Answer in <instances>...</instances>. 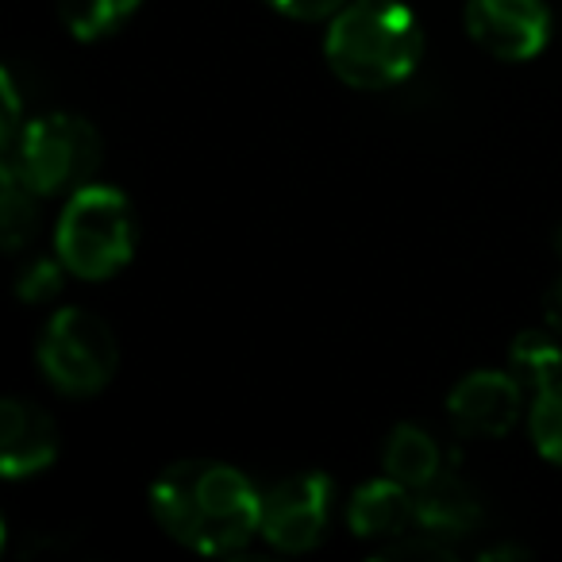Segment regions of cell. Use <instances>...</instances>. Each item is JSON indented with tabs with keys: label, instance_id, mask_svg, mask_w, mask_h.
<instances>
[{
	"label": "cell",
	"instance_id": "cell-1",
	"mask_svg": "<svg viewBox=\"0 0 562 562\" xmlns=\"http://www.w3.org/2000/svg\"><path fill=\"white\" fill-rule=\"evenodd\" d=\"M150 516L189 551L235 554L262 528V493L232 462L178 459L150 482Z\"/></svg>",
	"mask_w": 562,
	"mask_h": 562
},
{
	"label": "cell",
	"instance_id": "cell-2",
	"mask_svg": "<svg viewBox=\"0 0 562 562\" xmlns=\"http://www.w3.org/2000/svg\"><path fill=\"white\" fill-rule=\"evenodd\" d=\"M324 58L351 89H393L424 58V27L401 0H351L328 20Z\"/></svg>",
	"mask_w": 562,
	"mask_h": 562
},
{
	"label": "cell",
	"instance_id": "cell-3",
	"mask_svg": "<svg viewBox=\"0 0 562 562\" xmlns=\"http://www.w3.org/2000/svg\"><path fill=\"white\" fill-rule=\"evenodd\" d=\"M139 247V216L116 186L74 189L55 224V255L81 281H104L132 262Z\"/></svg>",
	"mask_w": 562,
	"mask_h": 562
},
{
	"label": "cell",
	"instance_id": "cell-4",
	"mask_svg": "<svg viewBox=\"0 0 562 562\" xmlns=\"http://www.w3.org/2000/svg\"><path fill=\"white\" fill-rule=\"evenodd\" d=\"M40 196L89 186L104 162L101 132L78 112H47L24 124L16 147L4 155Z\"/></svg>",
	"mask_w": 562,
	"mask_h": 562
},
{
	"label": "cell",
	"instance_id": "cell-5",
	"mask_svg": "<svg viewBox=\"0 0 562 562\" xmlns=\"http://www.w3.org/2000/svg\"><path fill=\"white\" fill-rule=\"evenodd\" d=\"M35 359H40L50 390L66 393V397H93L116 378L120 344L97 313L66 305L43 324Z\"/></svg>",
	"mask_w": 562,
	"mask_h": 562
},
{
	"label": "cell",
	"instance_id": "cell-6",
	"mask_svg": "<svg viewBox=\"0 0 562 562\" xmlns=\"http://www.w3.org/2000/svg\"><path fill=\"white\" fill-rule=\"evenodd\" d=\"M331 477L324 470L281 477L262 493V528L258 536L281 554H305L324 543L331 524Z\"/></svg>",
	"mask_w": 562,
	"mask_h": 562
},
{
	"label": "cell",
	"instance_id": "cell-7",
	"mask_svg": "<svg viewBox=\"0 0 562 562\" xmlns=\"http://www.w3.org/2000/svg\"><path fill=\"white\" fill-rule=\"evenodd\" d=\"M467 35L497 63H528L551 40L543 0H467Z\"/></svg>",
	"mask_w": 562,
	"mask_h": 562
},
{
	"label": "cell",
	"instance_id": "cell-8",
	"mask_svg": "<svg viewBox=\"0 0 562 562\" xmlns=\"http://www.w3.org/2000/svg\"><path fill=\"white\" fill-rule=\"evenodd\" d=\"M524 385L508 370H470L447 393V416L454 431L470 439H501L524 413Z\"/></svg>",
	"mask_w": 562,
	"mask_h": 562
},
{
	"label": "cell",
	"instance_id": "cell-9",
	"mask_svg": "<svg viewBox=\"0 0 562 562\" xmlns=\"http://www.w3.org/2000/svg\"><path fill=\"white\" fill-rule=\"evenodd\" d=\"M58 451H63V436L47 408L24 397H9L0 405V474L9 482L43 474L47 467H55Z\"/></svg>",
	"mask_w": 562,
	"mask_h": 562
},
{
	"label": "cell",
	"instance_id": "cell-10",
	"mask_svg": "<svg viewBox=\"0 0 562 562\" xmlns=\"http://www.w3.org/2000/svg\"><path fill=\"white\" fill-rule=\"evenodd\" d=\"M482 497L467 477L443 470L439 477H431L428 485L413 490V528L428 531V536L454 543L467 539L482 528Z\"/></svg>",
	"mask_w": 562,
	"mask_h": 562
},
{
	"label": "cell",
	"instance_id": "cell-11",
	"mask_svg": "<svg viewBox=\"0 0 562 562\" xmlns=\"http://www.w3.org/2000/svg\"><path fill=\"white\" fill-rule=\"evenodd\" d=\"M347 528L351 536L370 539V543L405 536L413 528V490L390 474L362 482L347 501Z\"/></svg>",
	"mask_w": 562,
	"mask_h": 562
},
{
	"label": "cell",
	"instance_id": "cell-12",
	"mask_svg": "<svg viewBox=\"0 0 562 562\" xmlns=\"http://www.w3.org/2000/svg\"><path fill=\"white\" fill-rule=\"evenodd\" d=\"M382 470L397 477L408 490H420L431 477L443 474V451H439L436 436L420 424H397L382 447Z\"/></svg>",
	"mask_w": 562,
	"mask_h": 562
},
{
	"label": "cell",
	"instance_id": "cell-13",
	"mask_svg": "<svg viewBox=\"0 0 562 562\" xmlns=\"http://www.w3.org/2000/svg\"><path fill=\"white\" fill-rule=\"evenodd\" d=\"M40 232V193L20 178L12 162L0 166V239L9 255H20Z\"/></svg>",
	"mask_w": 562,
	"mask_h": 562
},
{
	"label": "cell",
	"instance_id": "cell-14",
	"mask_svg": "<svg viewBox=\"0 0 562 562\" xmlns=\"http://www.w3.org/2000/svg\"><path fill=\"white\" fill-rule=\"evenodd\" d=\"M508 374L536 397L547 385H554L562 378V347L551 331H520L508 344Z\"/></svg>",
	"mask_w": 562,
	"mask_h": 562
},
{
	"label": "cell",
	"instance_id": "cell-15",
	"mask_svg": "<svg viewBox=\"0 0 562 562\" xmlns=\"http://www.w3.org/2000/svg\"><path fill=\"white\" fill-rule=\"evenodd\" d=\"M143 0H58V16L78 43H97L120 32Z\"/></svg>",
	"mask_w": 562,
	"mask_h": 562
},
{
	"label": "cell",
	"instance_id": "cell-16",
	"mask_svg": "<svg viewBox=\"0 0 562 562\" xmlns=\"http://www.w3.org/2000/svg\"><path fill=\"white\" fill-rule=\"evenodd\" d=\"M528 436L547 462L562 467V378L543 393H536L528 413Z\"/></svg>",
	"mask_w": 562,
	"mask_h": 562
},
{
	"label": "cell",
	"instance_id": "cell-17",
	"mask_svg": "<svg viewBox=\"0 0 562 562\" xmlns=\"http://www.w3.org/2000/svg\"><path fill=\"white\" fill-rule=\"evenodd\" d=\"M66 266L58 255H32L16 273V297L24 305H40V301H50L63 293V281H66Z\"/></svg>",
	"mask_w": 562,
	"mask_h": 562
},
{
	"label": "cell",
	"instance_id": "cell-18",
	"mask_svg": "<svg viewBox=\"0 0 562 562\" xmlns=\"http://www.w3.org/2000/svg\"><path fill=\"white\" fill-rule=\"evenodd\" d=\"M374 554H378V559H401V562H405V559L431 562V559H454V543H443V539L428 536V531H420V528H408L405 536L378 543Z\"/></svg>",
	"mask_w": 562,
	"mask_h": 562
},
{
	"label": "cell",
	"instance_id": "cell-19",
	"mask_svg": "<svg viewBox=\"0 0 562 562\" xmlns=\"http://www.w3.org/2000/svg\"><path fill=\"white\" fill-rule=\"evenodd\" d=\"M0 97H4V124H0V147L9 155L16 147L20 132H24V120H20V89H16V78L12 70L0 74Z\"/></svg>",
	"mask_w": 562,
	"mask_h": 562
},
{
	"label": "cell",
	"instance_id": "cell-20",
	"mask_svg": "<svg viewBox=\"0 0 562 562\" xmlns=\"http://www.w3.org/2000/svg\"><path fill=\"white\" fill-rule=\"evenodd\" d=\"M278 16H290V20H331L344 4L351 0H266Z\"/></svg>",
	"mask_w": 562,
	"mask_h": 562
},
{
	"label": "cell",
	"instance_id": "cell-21",
	"mask_svg": "<svg viewBox=\"0 0 562 562\" xmlns=\"http://www.w3.org/2000/svg\"><path fill=\"white\" fill-rule=\"evenodd\" d=\"M543 321H547V328L562 336V273L547 285V293H543Z\"/></svg>",
	"mask_w": 562,
	"mask_h": 562
},
{
	"label": "cell",
	"instance_id": "cell-22",
	"mask_svg": "<svg viewBox=\"0 0 562 562\" xmlns=\"http://www.w3.org/2000/svg\"><path fill=\"white\" fill-rule=\"evenodd\" d=\"M528 547H490V551H482V559L485 562H497V559H528Z\"/></svg>",
	"mask_w": 562,
	"mask_h": 562
},
{
	"label": "cell",
	"instance_id": "cell-23",
	"mask_svg": "<svg viewBox=\"0 0 562 562\" xmlns=\"http://www.w3.org/2000/svg\"><path fill=\"white\" fill-rule=\"evenodd\" d=\"M554 247H559V250H562V232H559V235H554Z\"/></svg>",
	"mask_w": 562,
	"mask_h": 562
}]
</instances>
